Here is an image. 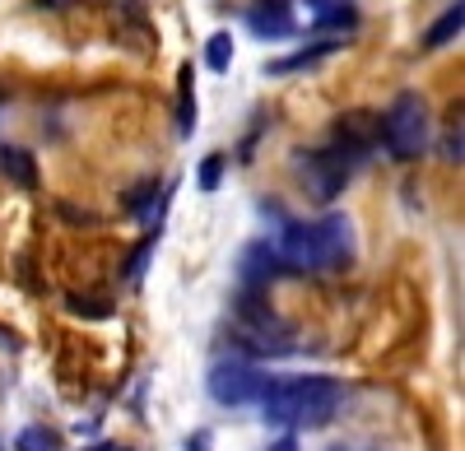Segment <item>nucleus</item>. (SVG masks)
<instances>
[{
  "mask_svg": "<svg viewBox=\"0 0 465 451\" xmlns=\"http://www.w3.org/2000/svg\"><path fill=\"white\" fill-rule=\"evenodd\" d=\"M275 247L293 275H326V270H344L354 260L359 238H354V219L331 210L317 219H289Z\"/></svg>",
  "mask_w": 465,
  "mask_h": 451,
  "instance_id": "f257e3e1",
  "label": "nucleus"
},
{
  "mask_svg": "<svg viewBox=\"0 0 465 451\" xmlns=\"http://www.w3.org/2000/svg\"><path fill=\"white\" fill-rule=\"evenodd\" d=\"M344 400V387L335 377H322V372H307V377H275L261 400V415L265 424H275L284 433L298 428H326L335 419V409Z\"/></svg>",
  "mask_w": 465,
  "mask_h": 451,
  "instance_id": "f03ea898",
  "label": "nucleus"
},
{
  "mask_svg": "<svg viewBox=\"0 0 465 451\" xmlns=\"http://www.w3.org/2000/svg\"><path fill=\"white\" fill-rule=\"evenodd\" d=\"M429 144H433V112L423 103V93L414 89L396 93L381 112V149L396 163H414L419 154H429Z\"/></svg>",
  "mask_w": 465,
  "mask_h": 451,
  "instance_id": "7ed1b4c3",
  "label": "nucleus"
},
{
  "mask_svg": "<svg viewBox=\"0 0 465 451\" xmlns=\"http://www.w3.org/2000/svg\"><path fill=\"white\" fill-rule=\"evenodd\" d=\"M238 345L247 354H293V330L270 308V289H242L238 298Z\"/></svg>",
  "mask_w": 465,
  "mask_h": 451,
  "instance_id": "20e7f679",
  "label": "nucleus"
},
{
  "mask_svg": "<svg viewBox=\"0 0 465 451\" xmlns=\"http://www.w3.org/2000/svg\"><path fill=\"white\" fill-rule=\"evenodd\" d=\"M359 154H349V149H340L335 140H326L322 149H307V154H298V181H302V191L312 196V201H322V205H331L349 181H354V172H359Z\"/></svg>",
  "mask_w": 465,
  "mask_h": 451,
  "instance_id": "39448f33",
  "label": "nucleus"
},
{
  "mask_svg": "<svg viewBox=\"0 0 465 451\" xmlns=\"http://www.w3.org/2000/svg\"><path fill=\"white\" fill-rule=\"evenodd\" d=\"M270 382H275V377H270V372H261L252 358H219V363L210 368V377H205L210 400L223 405V409L261 405L265 391H270Z\"/></svg>",
  "mask_w": 465,
  "mask_h": 451,
  "instance_id": "423d86ee",
  "label": "nucleus"
},
{
  "mask_svg": "<svg viewBox=\"0 0 465 451\" xmlns=\"http://www.w3.org/2000/svg\"><path fill=\"white\" fill-rule=\"evenodd\" d=\"M284 275H293V270L284 266V256H280L275 242H247V247H242V256H238V279H242V289H270V284L284 279Z\"/></svg>",
  "mask_w": 465,
  "mask_h": 451,
  "instance_id": "0eeeda50",
  "label": "nucleus"
},
{
  "mask_svg": "<svg viewBox=\"0 0 465 451\" xmlns=\"http://www.w3.org/2000/svg\"><path fill=\"white\" fill-rule=\"evenodd\" d=\"M331 140L340 149H349V154L368 159L381 144V112H344V117H335V126H331Z\"/></svg>",
  "mask_w": 465,
  "mask_h": 451,
  "instance_id": "6e6552de",
  "label": "nucleus"
},
{
  "mask_svg": "<svg viewBox=\"0 0 465 451\" xmlns=\"http://www.w3.org/2000/svg\"><path fill=\"white\" fill-rule=\"evenodd\" d=\"M242 24L252 28V37H261V43H284V37L298 33V19L284 0H252Z\"/></svg>",
  "mask_w": 465,
  "mask_h": 451,
  "instance_id": "1a4fd4ad",
  "label": "nucleus"
},
{
  "mask_svg": "<svg viewBox=\"0 0 465 451\" xmlns=\"http://www.w3.org/2000/svg\"><path fill=\"white\" fill-rule=\"evenodd\" d=\"M344 43H331V37H317L312 47H302V52H293V56H280V61H270L265 65V74H298V70H312V65H322L326 56H335Z\"/></svg>",
  "mask_w": 465,
  "mask_h": 451,
  "instance_id": "9d476101",
  "label": "nucleus"
},
{
  "mask_svg": "<svg viewBox=\"0 0 465 451\" xmlns=\"http://www.w3.org/2000/svg\"><path fill=\"white\" fill-rule=\"evenodd\" d=\"M460 33H465V0H451V5L429 24V33H423V52H438V47L456 43Z\"/></svg>",
  "mask_w": 465,
  "mask_h": 451,
  "instance_id": "9b49d317",
  "label": "nucleus"
},
{
  "mask_svg": "<svg viewBox=\"0 0 465 451\" xmlns=\"http://www.w3.org/2000/svg\"><path fill=\"white\" fill-rule=\"evenodd\" d=\"M359 28V10L354 5H340V10H326V15H312V37H331V43H344L349 33Z\"/></svg>",
  "mask_w": 465,
  "mask_h": 451,
  "instance_id": "f8f14e48",
  "label": "nucleus"
},
{
  "mask_svg": "<svg viewBox=\"0 0 465 451\" xmlns=\"http://www.w3.org/2000/svg\"><path fill=\"white\" fill-rule=\"evenodd\" d=\"M0 172H5L15 186H24V191L37 186V163H33L28 149H19V144H0Z\"/></svg>",
  "mask_w": 465,
  "mask_h": 451,
  "instance_id": "ddd939ff",
  "label": "nucleus"
},
{
  "mask_svg": "<svg viewBox=\"0 0 465 451\" xmlns=\"http://www.w3.org/2000/svg\"><path fill=\"white\" fill-rule=\"evenodd\" d=\"M196 131V70L182 65L177 74V135Z\"/></svg>",
  "mask_w": 465,
  "mask_h": 451,
  "instance_id": "4468645a",
  "label": "nucleus"
},
{
  "mask_svg": "<svg viewBox=\"0 0 465 451\" xmlns=\"http://www.w3.org/2000/svg\"><path fill=\"white\" fill-rule=\"evenodd\" d=\"M442 159L465 163V98H460V103H451L447 122H442Z\"/></svg>",
  "mask_w": 465,
  "mask_h": 451,
  "instance_id": "2eb2a0df",
  "label": "nucleus"
},
{
  "mask_svg": "<svg viewBox=\"0 0 465 451\" xmlns=\"http://www.w3.org/2000/svg\"><path fill=\"white\" fill-rule=\"evenodd\" d=\"M232 52H238V47H232V33H210L205 37V65L214 74H223L232 65Z\"/></svg>",
  "mask_w": 465,
  "mask_h": 451,
  "instance_id": "dca6fc26",
  "label": "nucleus"
},
{
  "mask_svg": "<svg viewBox=\"0 0 465 451\" xmlns=\"http://www.w3.org/2000/svg\"><path fill=\"white\" fill-rule=\"evenodd\" d=\"M15 451H61V437L52 428H43V424H33V428H19Z\"/></svg>",
  "mask_w": 465,
  "mask_h": 451,
  "instance_id": "f3484780",
  "label": "nucleus"
},
{
  "mask_svg": "<svg viewBox=\"0 0 465 451\" xmlns=\"http://www.w3.org/2000/svg\"><path fill=\"white\" fill-rule=\"evenodd\" d=\"M153 201H159V177H149L144 186L126 191V214H135V219H149V214H153Z\"/></svg>",
  "mask_w": 465,
  "mask_h": 451,
  "instance_id": "a211bd4d",
  "label": "nucleus"
},
{
  "mask_svg": "<svg viewBox=\"0 0 465 451\" xmlns=\"http://www.w3.org/2000/svg\"><path fill=\"white\" fill-rule=\"evenodd\" d=\"M153 247H159V233H144V242L135 247V256H131V266H126V279H131V284H140V279H144V266H149V256H153Z\"/></svg>",
  "mask_w": 465,
  "mask_h": 451,
  "instance_id": "6ab92c4d",
  "label": "nucleus"
},
{
  "mask_svg": "<svg viewBox=\"0 0 465 451\" xmlns=\"http://www.w3.org/2000/svg\"><path fill=\"white\" fill-rule=\"evenodd\" d=\"M65 308H70L74 317H94V321L112 312V303H107V298H80V293H70V298H65Z\"/></svg>",
  "mask_w": 465,
  "mask_h": 451,
  "instance_id": "aec40b11",
  "label": "nucleus"
},
{
  "mask_svg": "<svg viewBox=\"0 0 465 451\" xmlns=\"http://www.w3.org/2000/svg\"><path fill=\"white\" fill-rule=\"evenodd\" d=\"M223 154H205L201 159V172H196V181H201V191H219V181H223Z\"/></svg>",
  "mask_w": 465,
  "mask_h": 451,
  "instance_id": "412c9836",
  "label": "nucleus"
},
{
  "mask_svg": "<svg viewBox=\"0 0 465 451\" xmlns=\"http://www.w3.org/2000/svg\"><path fill=\"white\" fill-rule=\"evenodd\" d=\"M24 349V340H19V330H10V326H0V354H19Z\"/></svg>",
  "mask_w": 465,
  "mask_h": 451,
  "instance_id": "4be33fe9",
  "label": "nucleus"
},
{
  "mask_svg": "<svg viewBox=\"0 0 465 451\" xmlns=\"http://www.w3.org/2000/svg\"><path fill=\"white\" fill-rule=\"evenodd\" d=\"M312 15H326V10H340V5H354V0H302Z\"/></svg>",
  "mask_w": 465,
  "mask_h": 451,
  "instance_id": "5701e85b",
  "label": "nucleus"
},
{
  "mask_svg": "<svg viewBox=\"0 0 465 451\" xmlns=\"http://www.w3.org/2000/svg\"><path fill=\"white\" fill-rule=\"evenodd\" d=\"M265 451H298V437H293V433H284V437H275V442H270Z\"/></svg>",
  "mask_w": 465,
  "mask_h": 451,
  "instance_id": "b1692460",
  "label": "nucleus"
},
{
  "mask_svg": "<svg viewBox=\"0 0 465 451\" xmlns=\"http://www.w3.org/2000/svg\"><path fill=\"white\" fill-rule=\"evenodd\" d=\"M80 451H126L122 442H89V446H80Z\"/></svg>",
  "mask_w": 465,
  "mask_h": 451,
  "instance_id": "393cba45",
  "label": "nucleus"
}]
</instances>
